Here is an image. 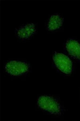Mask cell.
Instances as JSON below:
<instances>
[{
    "mask_svg": "<svg viewBox=\"0 0 80 121\" xmlns=\"http://www.w3.org/2000/svg\"><path fill=\"white\" fill-rule=\"evenodd\" d=\"M37 104L42 109L52 114L61 115L62 109L58 101L51 97L43 96H40Z\"/></svg>",
    "mask_w": 80,
    "mask_h": 121,
    "instance_id": "cell-1",
    "label": "cell"
},
{
    "mask_svg": "<svg viewBox=\"0 0 80 121\" xmlns=\"http://www.w3.org/2000/svg\"><path fill=\"white\" fill-rule=\"evenodd\" d=\"M53 61L58 69L64 73L70 75L73 70V64L69 58L62 53L55 52L53 56Z\"/></svg>",
    "mask_w": 80,
    "mask_h": 121,
    "instance_id": "cell-2",
    "label": "cell"
},
{
    "mask_svg": "<svg viewBox=\"0 0 80 121\" xmlns=\"http://www.w3.org/2000/svg\"><path fill=\"white\" fill-rule=\"evenodd\" d=\"M5 68L6 71L11 75L18 76L26 72L28 70L29 66L25 62L13 60L7 62Z\"/></svg>",
    "mask_w": 80,
    "mask_h": 121,
    "instance_id": "cell-3",
    "label": "cell"
},
{
    "mask_svg": "<svg viewBox=\"0 0 80 121\" xmlns=\"http://www.w3.org/2000/svg\"><path fill=\"white\" fill-rule=\"evenodd\" d=\"M36 31L35 26L33 23L26 24L15 30L17 37L22 40L29 39L35 34Z\"/></svg>",
    "mask_w": 80,
    "mask_h": 121,
    "instance_id": "cell-4",
    "label": "cell"
},
{
    "mask_svg": "<svg viewBox=\"0 0 80 121\" xmlns=\"http://www.w3.org/2000/svg\"><path fill=\"white\" fill-rule=\"evenodd\" d=\"M66 48L69 55L80 60V44L78 42L74 39H68Z\"/></svg>",
    "mask_w": 80,
    "mask_h": 121,
    "instance_id": "cell-5",
    "label": "cell"
},
{
    "mask_svg": "<svg viewBox=\"0 0 80 121\" xmlns=\"http://www.w3.org/2000/svg\"><path fill=\"white\" fill-rule=\"evenodd\" d=\"M64 19L59 15H52L47 24V29L49 31H52L62 26Z\"/></svg>",
    "mask_w": 80,
    "mask_h": 121,
    "instance_id": "cell-6",
    "label": "cell"
}]
</instances>
